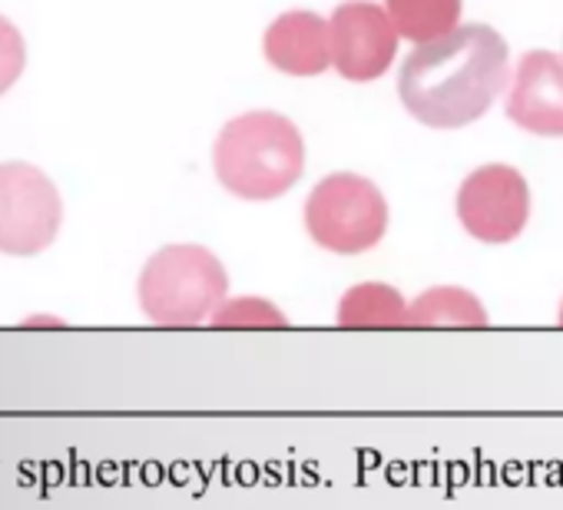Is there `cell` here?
<instances>
[{"instance_id":"9","label":"cell","mask_w":563,"mask_h":510,"mask_svg":"<svg viewBox=\"0 0 563 510\" xmlns=\"http://www.w3.org/2000/svg\"><path fill=\"white\" fill-rule=\"evenodd\" d=\"M265 60L289 77H319L332 64L329 21L312 11H289L275 18L262 41Z\"/></svg>"},{"instance_id":"3","label":"cell","mask_w":563,"mask_h":510,"mask_svg":"<svg viewBox=\"0 0 563 510\" xmlns=\"http://www.w3.org/2000/svg\"><path fill=\"white\" fill-rule=\"evenodd\" d=\"M136 296L150 322L189 329L209 322L229 299V276L206 245L176 242L150 255L136 282Z\"/></svg>"},{"instance_id":"11","label":"cell","mask_w":563,"mask_h":510,"mask_svg":"<svg viewBox=\"0 0 563 510\" xmlns=\"http://www.w3.org/2000/svg\"><path fill=\"white\" fill-rule=\"evenodd\" d=\"M342 329H408V302L395 286L362 282L339 302Z\"/></svg>"},{"instance_id":"15","label":"cell","mask_w":563,"mask_h":510,"mask_svg":"<svg viewBox=\"0 0 563 510\" xmlns=\"http://www.w3.org/2000/svg\"><path fill=\"white\" fill-rule=\"evenodd\" d=\"M556 322L563 325V302H560V312H556Z\"/></svg>"},{"instance_id":"10","label":"cell","mask_w":563,"mask_h":510,"mask_svg":"<svg viewBox=\"0 0 563 510\" xmlns=\"http://www.w3.org/2000/svg\"><path fill=\"white\" fill-rule=\"evenodd\" d=\"M484 302L461 286H434L408 302V329H484Z\"/></svg>"},{"instance_id":"4","label":"cell","mask_w":563,"mask_h":510,"mask_svg":"<svg viewBox=\"0 0 563 510\" xmlns=\"http://www.w3.org/2000/svg\"><path fill=\"white\" fill-rule=\"evenodd\" d=\"M306 229L316 245L335 255H362L388 232L382 189L358 173H332L306 199Z\"/></svg>"},{"instance_id":"5","label":"cell","mask_w":563,"mask_h":510,"mask_svg":"<svg viewBox=\"0 0 563 510\" xmlns=\"http://www.w3.org/2000/svg\"><path fill=\"white\" fill-rule=\"evenodd\" d=\"M64 202L54 179L31 163H0V252L27 255L54 245Z\"/></svg>"},{"instance_id":"7","label":"cell","mask_w":563,"mask_h":510,"mask_svg":"<svg viewBox=\"0 0 563 510\" xmlns=\"http://www.w3.org/2000/svg\"><path fill=\"white\" fill-rule=\"evenodd\" d=\"M332 67L355 84L382 77L398 54V27L372 0H349L329 21Z\"/></svg>"},{"instance_id":"1","label":"cell","mask_w":563,"mask_h":510,"mask_svg":"<svg viewBox=\"0 0 563 510\" xmlns=\"http://www.w3.org/2000/svg\"><path fill=\"white\" fill-rule=\"evenodd\" d=\"M507 84V41L487 24H464L418 44L398 74L405 110L431 130L481 120Z\"/></svg>"},{"instance_id":"2","label":"cell","mask_w":563,"mask_h":510,"mask_svg":"<svg viewBox=\"0 0 563 510\" xmlns=\"http://www.w3.org/2000/svg\"><path fill=\"white\" fill-rule=\"evenodd\" d=\"M216 179L245 202L286 196L306 169L299 126L272 110H252L229 120L212 146Z\"/></svg>"},{"instance_id":"13","label":"cell","mask_w":563,"mask_h":510,"mask_svg":"<svg viewBox=\"0 0 563 510\" xmlns=\"http://www.w3.org/2000/svg\"><path fill=\"white\" fill-rule=\"evenodd\" d=\"M212 329H286L289 319L282 315V309H275L268 299L258 296H239V299H225L216 315L209 319Z\"/></svg>"},{"instance_id":"14","label":"cell","mask_w":563,"mask_h":510,"mask_svg":"<svg viewBox=\"0 0 563 510\" xmlns=\"http://www.w3.org/2000/svg\"><path fill=\"white\" fill-rule=\"evenodd\" d=\"M24 64H27V47L21 31L8 18H0V97L21 80Z\"/></svg>"},{"instance_id":"8","label":"cell","mask_w":563,"mask_h":510,"mask_svg":"<svg viewBox=\"0 0 563 510\" xmlns=\"http://www.w3.org/2000/svg\"><path fill=\"white\" fill-rule=\"evenodd\" d=\"M507 117L537 136H563V57L530 51L520 57L507 93Z\"/></svg>"},{"instance_id":"6","label":"cell","mask_w":563,"mask_h":510,"mask_svg":"<svg viewBox=\"0 0 563 510\" xmlns=\"http://www.w3.org/2000/svg\"><path fill=\"white\" fill-rule=\"evenodd\" d=\"M457 219L471 239L487 245L514 242L530 219V186L507 163L477 166L457 189Z\"/></svg>"},{"instance_id":"12","label":"cell","mask_w":563,"mask_h":510,"mask_svg":"<svg viewBox=\"0 0 563 510\" xmlns=\"http://www.w3.org/2000/svg\"><path fill=\"white\" fill-rule=\"evenodd\" d=\"M385 11L401 37L415 44H431L457 31L461 0H385Z\"/></svg>"}]
</instances>
